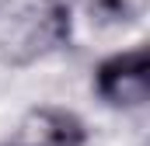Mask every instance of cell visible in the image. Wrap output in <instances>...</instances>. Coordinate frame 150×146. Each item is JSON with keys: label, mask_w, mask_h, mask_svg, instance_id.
Segmentation results:
<instances>
[{"label": "cell", "mask_w": 150, "mask_h": 146, "mask_svg": "<svg viewBox=\"0 0 150 146\" xmlns=\"http://www.w3.org/2000/svg\"><path fill=\"white\" fill-rule=\"evenodd\" d=\"M74 38L70 0H0V70H28Z\"/></svg>", "instance_id": "cell-1"}, {"label": "cell", "mask_w": 150, "mask_h": 146, "mask_svg": "<svg viewBox=\"0 0 150 146\" xmlns=\"http://www.w3.org/2000/svg\"><path fill=\"white\" fill-rule=\"evenodd\" d=\"M91 91L112 111H143L150 101V49L129 45L101 56L91 70Z\"/></svg>", "instance_id": "cell-2"}, {"label": "cell", "mask_w": 150, "mask_h": 146, "mask_svg": "<svg viewBox=\"0 0 150 146\" xmlns=\"http://www.w3.org/2000/svg\"><path fill=\"white\" fill-rule=\"evenodd\" d=\"M11 146H87L91 129L74 108L63 105H32L11 132Z\"/></svg>", "instance_id": "cell-3"}, {"label": "cell", "mask_w": 150, "mask_h": 146, "mask_svg": "<svg viewBox=\"0 0 150 146\" xmlns=\"http://www.w3.org/2000/svg\"><path fill=\"white\" fill-rule=\"evenodd\" d=\"M70 11L74 21L87 18L94 32H126L143 18L147 0H70Z\"/></svg>", "instance_id": "cell-4"}, {"label": "cell", "mask_w": 150, "mask_h": 146, "mask_svg": "<svg viewBox=\"0 0 150 146\" xmlns=\"http://www.w3.org/2000/svg\"><path fill=\"white\" fill-rule=\"evenodd\" d=\"M0 146H11V143H0Z\"/></svg>", "instance_id": "cell-5"}]
</instances>
